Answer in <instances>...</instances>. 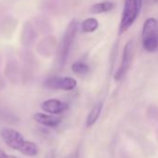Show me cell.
Segmentation results:
<instances>
[{
  "label": "cell",
  "mask_w": 158,
  "mask_h": 158,
  "mask_svg": "<svg viewBox=\"0 0 158 158\" xmlns=\"http://www.w3.org/2000/svg\"><path fill=\"white\" fill-rule=\"evenodd\" d=\"M114 7H115L114 3H113L111 1H103V2L94 4L90 8V12L92 14L105 13V12H109V11L113 10L114 9Z\"/></svg>",
  "instance_id": "cell-10"
},
{
  "label": "cell",
  "mask_w": 158,
  "mask_h": 158,
  "mask_svg": "<svg viewBox=\"0 0 158 158\" xmlns=\"http://www.w3.org/2000/svg\"><path fill=\"white\" fill-rule=\"evenodd\" d=\"M72 71L77 74H86L89 72V66L83 61H75L72 64Z\"/></svg>",
  "instance_id": "cell-12"
},
{
  "label": "cell",
  "mask_w": 158,
  "mask_h": 158,
  "mask_svg": "<svg viewBox=\"0 0 158 158\" xmlns=\"http://www.w3.org/2000/svg\"><path fill=\"white\" fill-rule=\"evenodd\" d=\"M44 88L49 90L71 91L77 86V82L71 76H51L43 84Z\"/></svg>",
  "instance_id": "cell-5"
},
{
  "label": "cell",
  "mask_w": 158,
  "mask_h": 158,
  "mask_svg": "<svg viewBox=\"0 0 158 158\" xmlns=\"http://www.w3.org/2000/svg\"><path fill=\"white\" fill-rule=\"evenodd\" d=\"M152 1H153L154 3H156V4H158V0H152Z\"/></svg>",
  "instance_id": "cell-15"
},
{
  "label": "cell",
  "mask_w": 158,
  "mask_h": 158,
  "mask_svg": "<svg viewBox=\"0 0 158 158\" xmlns=\"http://www.w3.org/2000/svg\"><path fill=\"white\" fill-rule=\"evenodd\" d=\"M99 28V22L95 18H89L81 23V31L83 33H93Z\"/></svg>",
  "instance_id": "cell-11"
},
{
  "label": "cell",
  "mask_w": 158,
  "mask_h": 158,
  "mask_svg": "<svg viewBox=\"0 0 158 158\" xmlns=\"http://www.w3.org/2000/svg\"><path fill=\"white\" fill-rule=\"evenodd\" d=\"M103 108V103L102 102H99L96 105H94V107L90 110L87 120H86V126L87 127H90L92 126H94L96 124V122L99 120Z\"/></svg>",
  "instance_id": "cell-9"
},
{
  "label": "cell",
  "mask_w": 158,
  "mask_h": 158,
  "mask_svg": "<svg viewBox=\"0 0 158 158\" xmlns=\"http://www.w3.org/2000/svg\"><path fill=\"white\" fill-rule=\"evenodd\" d=\"M0 136L10 148L18 151L23 155L26 156H35L38 153L37 145L30 140H27L22 133L13 128H3L0 131Z\"/></svg>",
  "instance_id": "cell-1"
},
{
  "label": "cell",
  "mask_w": 158,
  "mask_h": 158,
  "mask_svg": "<svg viewBox=\"0 0 158 158\" xmlns=\"http://www.w3.org/2000/svg\"><path fill=\"white\" fill-rule=\"evenodd\" d=\"M0 158H18V157H16L15 155H12V154L7 153L5 151H3L1 148H0Z\"/></svg>",
  "instance_id": "cell-13"
},
{
  "label": "cell",
  "mask_w": 158,
  "mask_h": 158,
  "mask_svg": "<svg viewBox=\"0 0 158 158\" xmlns=\"http://www.w3.org/2000/svg\"><path fill=\"white\" fill-rule=\"evenodd\" d=\"M41 108L46 114L58 115L64 112H66L69 109L68 103L61 102L57 99H49L47 101H44L41 103Z\"/></svg>",
  "instance_id": "cell-7"
},
{
  "label": "cell",
  "mask_w": 158,
  "mask_h": 158,
  "mask_svg": "<svg viewBox=\"0 0 158 158\" xmlns=\"http://www.w3.org/2000/svg\"><path fill=\"white\" fill-rule=\"evenodd\" d=\"M140 7L141 3L139 2V0H125L118 29L119 35L126 33L133 25V23L138 18Z\"/></svg>",
  "instance_id": "cell-4"
},
{
  "label": "cell",
  "mask_w": 158,
  "mask_h": 158,
  "mask_svg": "<svg viewBox=\"0 0 158 158\" xmlns=\"http://www.w3.org/2000/svg\"><path fill=\"white\" fill-rule=\"evenodd\" d=\"M133 57H134V41L129 40L128 42H127V44L124 47L121 64L114 73V79L116 81H120L126 75V73H127V71L131 66Z\"/></svg>",
  "instance_id": "cell-6"
},
{
  "label": "cell",
  "mask_w": 158,
  "mask_h": 158,
  "mask_svg": "<svg viewBox=\"0 0 158 158\" xmlns=\"http://www.w3.org/2000/svg\"><path fill=\"white\" fill-rule=\"evenodd\" d=\"M141 39L143 48L153 52L158 48V22L155 18H148L142 26Z\"/></svg>",
  "instance_id": "cell-3"
},
{
  "label": "cell",
  "mask_w": 158,
  "mask_h": 158,
  "mask_svg": "<svg viewBox=\"0 0 158 158\" xmlns=\"http://www.w3.org/2000/svg\"><path fill=\"white\" fill-rule=\"evenodd\" d=\"M139 3H141V0H139Z\"/></svg>",
  "instance_id": "cell-16"
},
{
  "label": "cell",
  "mask_w": 158,
  "mask_h": 158,
  "mask_svg": "<svg viewBox=\"0 0 158 158\" xmlns=\"http://www.w3.org/2000/svg\"><path fill=\"white\" fill-rule=\"evenodd\" d=\"M45 158H54V152L50 151L47 153V155L45 156Z\"/></svg>",
  "instance_id": "cell-14"
},
{
  "label": "cell",
  "mask_w": 158,
  "mask_h": 158,
  "mask_svg": "<svg viewBox=\"0 0 158 158\" xmlns=\"http://www.w3.org/2000/svg\"><path fill=\"white\" fill-rule=\"evenodd\" d=\"M78 22L76 20H73L67 26L63 36L58 46L57 49V63L59 66H63L67 60L69 52L74 41L77 30H78Z\"/></svg>",
  "instance_id": "cell-2"
},
{
  "label": "cell",
  "mask_w": 158,
  "mask_h": 158,
  "mask_svg": "<svg viewBox=\"0 0 158 158\" xmlns=\"http://www.w3.org/2000/svg\"><path fill=\"white\" fill-rule=\"evenodd\" d=\"M33 118L36 123L47 127H56L61 122V119L59 116L46 113H35Z\"/></svg>",
  "instance_id": "cell-8"
}]
</instances>
